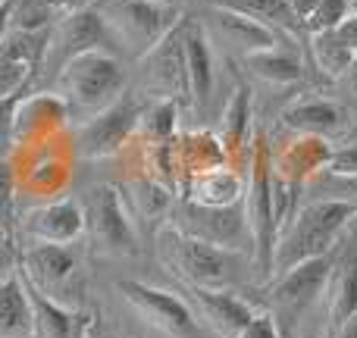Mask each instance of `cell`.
I'll return each mask as SVG.
<instances>
[{"instance_id":"7c38bea8","label":"cell","mask_w":357,"mask_h":338,"mask_svg":"<svg viewBox=\"0 0 357 338\" xmlns=\"http://www.w3.org/2000/svg\"><path fill=\"white\" fill-rule=\"evenodd\" d=\"M329 272H333V257L323 254V257H310L304 263L291 266V270L273 276V310L270 314L282 316V320H301L310 307L323 298L329 282Z\"/></svg>"},{"instance_id":"f546056e","label":"cell","mask_w":357,"mask_h":338,"mask_svg":"<svg viewBox=\"0 0 357 338\" xmlns=\"http://www.w3.org/2000/svg\"><path fill=\"white\" fill-rule=\"evenodd\" d=\"M178 110H182V107L173 104V100H148V104H142L138 125H135V138L144 141V144L169 141V138L176 135Z\"/></svg>"},{"instance_id":"d4e9b609","label":"cell","mask_w":357,"mask_h":338,"mask_svg":"<svg viewBox=\"0 0 357 338\" xmlns=\"http://www.w3.org/2000/svg\"><path fill=\"white\" fill-rule=\"evenodd\" d=\"M210 19H213L216 35L238 56L257 54V50H270V47H276L279 38H282L276 29H270V25L257 22V19H248V16H241V13L222 10V6H213Z\"/></svg>"},{"instance_id":"8fae6325","label":"cell","mask_w":357,"mask_h":338,"mask_svg":"<svg viewBox=\"0 0 357 338\" xmlns=\"http://www.w3.org/2000/svg\"><path fill=\"white\" fill-rule=\"evenodd\" d=\"M138 75H142V91L148 94V100H173V104H178L182 110H188L182 22L138 60Z\"/></svg>"},{"instance_id":"1f68e13d","label":"cell","mask_w":357,"mask_h":338,"mask_svg":"<svg viewBox=\"0 0 357 338\" xmlns=\"http://www.w3.org/2000/svg\"><path fill=\"white\" fill-rule=\"evenodd\" d=\"M310 56H314V66L320 69L329 82H339L354 60V54L333 31H317V35H310Z\"/></svg>"},{"instance_id":"4316f807","label":"cell","mask_w":357,"mask_h":338,"mask_svg":"<svg viewBox=\"0 0 357 338\" xmlns=\"http://www.w3.org/2000/svg\"><path fill=\"white\" fill-rule=\"evenodd\" d=\"M323 298H326L329 332H335V329L357 310V254L333 263V272H329V282H326Z\"/></svg>"},{"instance_id":"6da1fadb","label":"cell","mask_w":357,"mask_h":338,"mask_svg":"<svg viewBox=\"0 0 357 338\" xmlns=\"http://www.w3.org/2000/svg\"><path fill=\"white\" fill-rule=\"evenodd\" d=\"M357 216V207L345 201H329V197H310L304 207L295 210L289 226L276 235L273 247V276L304 263L310 257H323L333 251L342 229ZM270 276V279H273Z\"/></svg>"},{"instance_id":"5b68a950","label":"cell","mask_w":357,"mask_h":338,"mask_svg":"<svg viewBox=\"0 0 357 338\" xmlns=\"http://www.w3.org/2000/svg\"><path fill=\"white\" fill-rule=\"evenodd\" d=\"M19 276L29 285H35L44 298L63 304V307H85V279L79 270L73 245H41L29 241L19 247Z\"/></svg>"},{"instance_id":"44dd1931","label":"cell","mask_w":357,"mask_h":338,"mask_svg":"<svg viewBox=\"0 0 357 338\" xmlns=\"http://www.w3.org/2000/svg\"><path fill=\"white\" fill-rule=\"evenodd\" d=\"M119 194H123V203L129 210L132 222H138V229H154V232L167 222L169 210L176 203V191L157 182V178L144 176V172H135V176L126 178Z\"/></svg>"},{"instance_id":"30bf717a","label":"cell","mask_w":357,"mask_h":338,"mask_svg":"<svg viewBox=\"0 0 357 338\" xmlns=\"http://www.w3.org/2000/svg\"><path fill=\"white\" fill-rule=\"evenodd\" d=\"M116 291L126 298L132 310L142 316L148 326L169 338H197V323L191 307L173 291L154 289L148 282H135V279H119Z\"/></svg>"},{"instance_id":"d6986e66","label":"cell","mask_w":357,"mask_h":338,"mask_svg":"<svg viewBox=\"0 0 357 338\" xmlns=\"http://www.w3.org/2000/svg\"><path fill=\"white\" fill-rule=\"evenodd\" d=\"M22 279V276H19ZM25 285L31 304V338H94L98 332V314L88 307H63V304L44 298L35 285Z\"/></svg>"},{"instance_id":"f6af8a7d","label":"cell","mask_w":357,"mask_h":338,"mask_svg":"<svg viewBox=\"0 0 357 338\" xmlns=\"http://www.w3.org/2000/svg\"><path fill=\"white\" fill-rule=\"evenodd\" d=\"M0 3H3V0H0Z\"/></svg>"},{"instance_id":"2e32d148","label":"cell","mask_w":357,"mask_h":338,"mask_svg":"<svg viewBox=\"0 0 357 338\" xmlns=\"http://www.w3.org/2000/svg\"><path fill=\"white\" fill-rule=\"evenodd\" d=\"M110 35L100 25L98 13L91 6L73 10L50 29V41H47V54H44V66L50 72H60L63 63H69L73 56L88 54V50H107L110 47Z\"/></svg>"},{"instance_id":"d590c367","label":"cell","mask_w":357,"mask_h":338,"mask_svg":"<svg viewBox=\"0 0 357 338\" xmlns=\"http://www.w3.org/2000/svg\"><path fill=\"white\" fill-rule=\"evenodd\" d=\"M238 338H282V335H279L276 316H273L270 310H264V314H254L251 316V323L241 329Z\"/></svg>"},{"instance_id":"ba28073f","label":"cell","mask_w":357,"mask_h":338,"mask_svg":"<svg viewBox=\"0 0 357 338\" xmlns=\"http://www.w3.org/2000/svg\"><path fill=\"white\" fill-rule=\"evenodd\" d=\"M169 226L185 232L188 238H197L204 245H213L220 251H238L248 247L251 251V238H248V222H245V207H201L185 197H178L169 210Z\"/></svg>"},{"instance_id":"7a4b0ae2","label":"cell","mask_w":357,"mask_h":338,"mask_svg":"<svg viewBox=\"0 0 357 338\" xmlns=\"http://www.w3.org/2000/svg\"><path fill=\"white\" fill-rule=\"evenodd\" d=\"M126 91V69L110 50H88L63 63L56 72V98L66 104L69 119L85 123L107 110Z\"/></svg>"},{"instance_id":"83f0119b","label":"cell","mask_w":357,"mask_h":338,"mask_svg":"<svg viewBox=\"0 0 357 338\" xmlns=\"http://www.w3.org/2000/svg\"><path fill=\"white\" fill-rule=\"evenodd\" d=\"M241 63H245V69L254 75V79L266 82V85H276V88L295 85V82H301V75H304L298 54L295 50L279 47V44L270 50H257V54L241 56Z\"/></svg>"},{"instance_id":"cb8c5ba5","label":"cell","mask_w":357,"mask_h":338,"mask_svg":"<svg viewBox=\"0 0 357 338\" xmlns=\"http://www.w3.org/2000/svg\"><path fill=\"white\" fill-rule=\"evenodd\" d=\"M282 129L333 141L345 132V110L326 98H301L282 110Z\"/></svg>"},{"instance_id":"8992f818","label":"cell","mask_w":357,"mask_h":338,"mask_svg":"<svg viewBox=\"0 0 357 338\" xmlns=\"http://www.w3.org/2000/svg\"><path fill=\"white\" fill-rule=\"evenodd\" d=\"M88 245L100 257H135L138 232L116 185H91L82 197Z\"/></svg>"},{"instance_id":"9a60e30c","label":"cell","mask_w":357,"mask_h":338,"mask_svg":"<svg viewBox=\"0 0 357 338\" xmlns=\"http://www.w3.org/2000/svg\"><path fill=\"white\" fill-rule=\"evenodd\" d=\"M182 54H185V85H188V113L207 116L216 91V60L204 22L182 19Z\"/></svg>"},{"instance_id":"ab89813d","label":"cell","mask_w":357,"mask_h":338,"mask_svg":"<svg viewBox=\"0 0 357 338\" xmlns=\"http://www.w3.org/2000/svg\"><path fill=\"white\" fill-rule=\"evenodd\" d=\"M342 85H345V91L351 94V98L357 100V54H354V60H351V66H348V72L342 75Z\"/></svg>"},{"instance_id":"d6a6232c","label":"cell","mask_w":357,"mask_h":338,"mask_svg":"<svg viewBox=\"0 0 357 338\" xmlns=\"http://www.w3.org/2000/svg\"><path fill=\"white\" fill-rule=\"evenodd\" d=\"M348 13H351V0H320V3L310 10V16L304 19V29H307V35L333 31Z\"/></svg>"},{"instance_id":"7402d4cb","label":"cell","mask_w":357,"mask_h":338,"mask_svg":"<svg viewBox=\"0 0 357 338\" xmlns=\"http://www.w3.org/2000/svg\"><path fill=\"white\" fill-rule=\"evenodd\" d=\"M169 151H173V169H176V194H178V185L191 172L213 169V167H232L229 154L222 151L220 138H216V132H210V129H188L182 135H173Z\"/></svg>"},{"instance_id":"b9f144b4","label":"cell","mask_w":357,"mask_h":338,"mask_svg":"<svg viewBox=\"0 0 357 338\" xmlns=\"http://www.w3.org/2000/svg\"><path fill=\"white\" fill-rule=\"evenodd\" d=\"M10 35V0H3L0 3V41Z\"/></svg>"},{"instance_id":"60d3db41","label":"cell","mask_w":357,"mask_h":338,"mask_svg":"<svg viewBox=\"0 0 357 338\" xmlns=\"http://www.w3.org/2000/svg\"><path fill=\"white\" fill-rule=\"evenodd\" d=\"M333 338H357V310H354L351 316H348L345 323H342L339 329H335Z\"/></svg>"},{"instance_id":"e575fe53","label":"cell","mask_w":357,"mask_h":338,"mask_svg":"<svg viewBox=\"0 0 357 338\" xmlns=\"http://www.w3.org/2000/svg\"><path fill=\"white\" fill-rule=\"evenodd\" d=\"M19 270V245L16 232H10L6 226H0V279L13 276Z\"/></svg>"},{"instance_id":"f35d334b","label":"cell","mask_w":357,"mask_h":338,"mask_svg":"<svg viewBox=\"0 0 357 338\" xmlns=\"http://www.w3.org/2000/svg\"><path fill=\"white\" fill-rule=\"evenodd\" d=\"M282 3H285V10L291 13V19H295L298 25H304V19L310 16V10H314L320 0H282Z\"/></svg>"},{"instance_id":"e0dca14e","label":"cell","mask_w":357,"mask_h":338,"mask_svg":"<svg viewBox=\"0 0 357 338\" xmlns=\"http://www.w3.org/2000/svg\"><path fill=\"white\" fill-rule=\"evenodd\" d=\"M47 31H10L0 41V100L22 98L29 82L41 72L47 54Z\"/></svg>"},{"instance_id":"484cf974","label":"cell","mask_w":357,"mask_h":338,"mask_svg":"<svg viewBox=\"0 0 357 338\" xmlns=\"http://www.w3.org/2000/svg\"><path fill=\"white\" fill-rule=\"evenodd\" d=\"M216 138H220L222 151L229 154V163L238 154H251V91L245 85H238L229 94Z\"/></svg>"},{"instance_id":"4dcf8cb0","label":"cell","mask_w":357,"mask_h":338,"mask_svg":"<svg viewBox=\"0 0 357 338\" xmlns=\"http://www.w3.org/2000/svg\"><path fill=\"white\" fill-rule=\"evenodd\" d=\"M210 6H222V10H232V13H241V16L248 19H257V22L270 25V29H276L279 35H285V31H295V19H291V13L285 10L282 0H207Z\"/></svg>"},{"instance_id":"74e56055","label":"cell","mask_w":357,"mask_h":338,"mask_svg":"<svg viewBox=\"0 0 357 338\" xmlns=\"http://www.w3.org/2000/svg\"><path fill=\"white\" fill-rule=\"evenodd\" d=\"M333 35L339 38V41L345 44L348 50H351V54H357V13H354V10L348 13V16L342 19L339 25H335V29H333Z\"/></svg>"},{"instance_id":"9c48e42d","label":"cell","mask_w":357,"mask_h":338,"mask_svg":"<svg viewBox=\"0 0 357 338\" xmlns=\"http://www.w3.org/2000/svg\"><path fill=\"white\" fill-rule=\"evenodd\" d=\"M138 113H142V104L129 91H123L107 110L79 123L73 135V151L85 160H104V157L119 154L135 135Z\"/></svg>"},{"instance_id":"ee69618b","label":"cell","mask_w":357,"mask_h":338,"mask_svg":"<svg viewBox=\"0 0 357 338\" xmlns=\"http://www.w3.org/2000/svg\"><path fill=\"white\" fill-rule=\"evenodd\" d=\"M94 338H116V335H94Z\"/></svg>"},{"instance_id":"7bdbcfd3","label":"cell","mask_w":357,"mask_h":338,"mask_svg":"<svg viewBox=\"0 0 357 338\" xmlns=\"http://www.w3.org/2000/svg\"><path fill=\"white\" fill-rule=\"evenodd\" d=\"M157 3H167V6H176V10H182L185 0H157Z\"/></svg>"},{"instance_id":"277c9868","label":"cell","mask_w":357,"mask_h":338,"mask_svg":"<svg viewBox=\"0 0 357 338\" xmlns=\"http://www.w3.org/2000/svg\"><path fill=\"white\" fill-rule=\"evenodd\" d=\"M245 222L251 238V263L264 282L273 276V247H276V216H273V178H270V141L264 135L251 138L245 172Z\"/></svg>"},{"instance_id":"836d02e7","label":"cell","mask_w":357,"mask_h":338,"mask_svg":"<svg viewBox=\"0 0 357 338\" xmlns=\"http://www.w3.org/2000/svg\"><path fill=\"white\" fill-rule=\"evenodd\" d=\"M19 220V201H16V176H13V163L0 157V226L16 232Z\"/></svg>"},{"instance_id":"52a82bcc","label":"cell","mask_w":357,"mask_h":338,"mask_svg":"<svg viewBox=\"0 0 357 338\" xmlns=\"http://www.w3.org/2000/svg\"><path fill=\"white\" fill-rule=\"evenodd\" d=\"M157 257L182 279L185 285L197 289H222L232 279V251H220L213 245H204L197 238H188L176 226L163 222L154 232Z\"/></svg>"},{"instance_id":"4fadbf2b","label":"cell","mask_w":357,"mask_h":338,"mask_svg":"<svg viewBox=\"0 0 357 338\" xmlns=\"http://www.w3.org/2000/svg\"><path fill=\"white\" fill-rule=\"evenodd\" d=\"M66 123V104L56 94L35 91L29 98H16V107H13V151L54 144L63 135Z\"/></svg>"},{"instance_id":"f1b7e54d","label":"cell","mask_w":357,"mask_h":338,"mask_svg":"<svg viewBox=\"0 0 357 338\" xmlns=\"http://www.w3.org/2000/svg\"><path fill=\"white\" fill-rule=\"evenodd\" d=\"M0 338H31V304L19 270L0 279Z\"/></svg>"},{"instance_id":"603a6c76","label":"cell","mask_w":357,"mask_h":338,"mask_svg":"<svg viewBox=\"0 0 357 338\" xmlns=\"http://www.w3.org/2000/svg\"><path fill=\"white\" fill-rule=\"evenodd\" d=\"M178 197L201 207H235L245 201V176L232 167H213L191 172L178 185Z\"/></svg>"},{"instance_id":"5bb4252c","label":"cell","mask_w":357,"mask_h":338,"mask_svg":"<svg viewBox=\"0 0 357 338\" xmlns=\"http://www.w3.org/2000/svg\"><path fill=\"white\" fill-rule=\"evenodd\" d=\"M16 232H22L29 241H41V245H75L85 235L82 203L66 194L44 203H31L19 213Z\"/></svg>"},{"instance_id":"3957f363","label":"cell","mask_w":357,"mask_h":338,"mask_svg":"<svg viewBox=\"0 0 357 338\" xmlns=\"http://www.w3.org/2000/svg\"><path fill=\"white\" fill-rule=\"evenodd\" d=\"M88 6L98 13L110 41L132 60H142L185 16L182 10L157 0H91Z\"/></svg>"},{"instance_id":"ffe728a7","label":"cell","mask_w":357,"mask_h":338,"mask_svg":"<svg viewBox=\"0 0 357 338\" xmlns=\"http://www.w3.org/2000/svg\"><path fill=\"white\" fill-rule=\"evenodd\" d=\"M188 295L195 310L201 314V320L220 338H238L241 329L257 314L245 298L232 295L226 289H197V285H188Z\"/></svg>"},{"instance_id":"ac0fdd59","label":"cell","mask_w":357,"mask_h":338,"mask_svg":"<svg viewBox=\"0 0 357 338\" xmlns=\"http://www.w3.org/2000/svg\"><path fill=\"white\" fill-rule=\"evenodd\" d=\"M333 151L335 148L326 138L291 132V138H285L276 148H270V169L285 185L304 191L310 185V178L326 169V163L333 160Z\"/></svg>"},{"instance_id":"8d00e7d4","label":"cell","mask_w":357,"mask_h":338,"mask_svg":"<svg viewBox=\"0 0 357 338\" xmlns=\"http://www.w3.org/2000/svg\"><path fill=\"white\" fill-rule=\"evenodd\" d=\"M329 176H357V148H339L333 151V160L326 163Z\"/></svg>"}]
</instances>
